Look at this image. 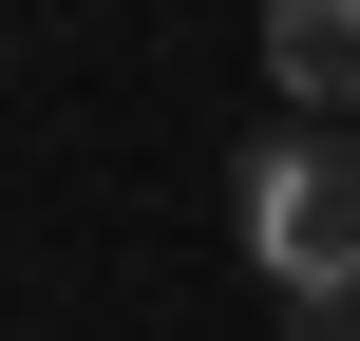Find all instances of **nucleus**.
<instances>
[{
  "label": "nucleus",
  "mask_w": 360,
  "mask_h": 341,
  "mask_svg": "<svg viewBox=\"0 0 360 341\" xmlns=\"http://www.w3.org/2000/svg\"><path fill=\"white\" fill-rule=\"evenodd\" d=\"M247 266L285 285V304H360V133L342 114H304L285 152H247Z\"/></svg>",
  "instance_id": "f257e3e1"
},
{
  "label": "nucleus",
  "mask_w": 360,
  "mask_h": 341,
  "mask_svg": "<svg viewBox=\"0 0 360 341\" xmlns=\"http://www.w3.org/2000/svg\"><path fill=\"white\" fill-rule=\"evenodd\" d=\"M266 95L285 114H360V0H266Z\"/></svg>",
  "instance_id": "f03ea898"
}]
</instances>
